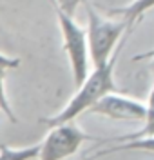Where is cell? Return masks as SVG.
Listing matches in <instances>:
<instances>
[{"label":"cell","instance_id":"cell-1","mask_svg":"<svg viewBox=\"0 0 154 160\" xmlns=\"http://www.w3.org/2000/svg\"><path fill=\"white\" fill-rule=\"evenodd\" d=\"M122 48H123V44L116 49V53L103 66L92 68V71L87 73V77L83 78L82 84L76 86V93L69 98V102L56 115L47 117V118H42V124H45L47 128H53V126L74 122L80 115H83V113H87V111L91 109L102 97H105L107 93L116 91L114 68H116L118 55H120V49Z\"/></svg>","mask_w":154,"mask_h":160},{"label":"cell","instance_id":"cell-2","mask_svg":"<svg viewBox=\"0 0 154 160\" xmlns=\"http://www.w3.org/2000/svg\"><path fill=\"white\" fill-rule=\"evenodd\" d=\"M85 15H87V48H89V60L92 68L103 66L113 57L116 49L125 44V35L129 33L127 24L122 18H113L111 15H103L87 0L83 2Z\"/></svg>","mask_w":154,"mask_h":160},{"label":"cell","instance_id":"cell-3","mask_svg":"<svg viewBox=\"0 0 154 160\" xmlns=\"http://www.w3.org/2000/svg\"><path fill=\"white\" fill-rule=\"evenodd\" d=\"M56 20H58V28H60L62 35V48L69 60L72 82L74 86H80L89 73V62H91L85 28H82L71 15H65L62 11H56Z\"/></svg>","mask_w":154,"mask_h":160},{"label":"cell","instance_id":"cell-4","mask_svg":"<svg viewBox=\"0 0 154 160\" xmlns=\"http://www.w3.org/2000/svg\"><path fill=\"white\" fill-rule=\"evenodd\" d=\"M87 140H100L87 135L85 131L74 124H60L49 128L47 135L44 137L42 142H38V160H65L76 155L78 149L83 146Z\"/></svg>","mask_w":154,"mask_h":160},{"label":"cell","instance_id":"cell-5","mask_svg":"<svg viewBox=\"0 0 154 160\" xmlns=\"http://www.w3.org/2000/svg\"><path fill=\"white\" fill-rule=\"evenodd\" d=\"M87 113L105 117L109 120H120V122H143L145 102L113 91L102 97Z\"/></svg>","mask_w":154,"mask_h":160},{"label":"cell","instance_id":"cell-6","mask_svg":"<svg viewBox=\"0 0 154 160\" xmlns=\"http://www.w3.org/2000/svg\"><path fill=\"white\" fill-rule=\"evenodd\" d=\"M114 153H147V155H154V135L133 138V140H127V142L109 144L107 148H100L98 151H94V153L89 155L85 160L102 158V157L114 155Z\"/></svg>","mask_w":154,"mask_h":160},{"label":"cell","instance_id":"cell-7","mask_svg":"<svg viewBox=\"0 0 154 160\" xmlns=\"http://www.w3.org/2000/svg\"><path fill=\"white\" fill-rule=\"evenodd\" d=\"M152 8H154V0H133V2H129L125 6H120V8H109L107 15L122 18L127 24V29L131 33L134 26L143 18L145 13L151 11Z\"/></svg>","mask_w":154,"mask_h":160},{"label":"cell","instance_id":"cell-8","mask_svg":"<svg viewBox=\"0 0 154 160\" xmlns=\"http://www.w3.org/2000/svg\"><path fill=\"white\" fill-rule=\"evenodd\" d=\"M149 135H154V82H152V88H151V93H149V98L145 102V118L142 122V128L133 131V133H127V135H122V137H114V138H107V140H102V142L116 144V142H127V140L149 137Z\"/></svg>","mask_w":154,"mask_h":160},{"label":"cell","instance_id":"cell-9","mask_svg":"<svg viewBox=\"0 0 154 160\" xmlns=\"http://www.w3.org/2000/svg\"><path fill=\"white\" fill-rule=\"evenodd\" d=\"M38 157V144H31L24 148L0 146V160H35Z\"/></svg>","mask_w":154,"mask_h":160},{"label":"cell","instance_id":"cell-10","mask_svg":"<svg viewBox=\"0 0 154 160\" xmlns=\"http://www.w3.org/2000/svg\"><path fill=\"white\" fill-rule=\"evenodd\" d=\"M4 78H6V71H0V111L11 120V122H16V115L11 108L9 100H7V93H6V84H4Z\"/></svg>","mask_w":154,"mask_h":160},{"label":"cell","instance_id":"cell-11","mask_svg":"<svg viewBox=\"0 0 154 160\" xmlns=\"http://www.w3.org/2000/svg\"><path fill=\"white\" fill-rule=\"evenodd\" d=\"M85 0H53V8L56 11H62V13H65V15H74V11L76 8L83 4Z\"/></svg>","mask_w":154,"mask_h":160},{"label":"cell","instance_id":"cell-12","mask_svg":"<svg viewBox=\"0 0 154 160\" xmlns=\"http://www.w3.org/2000/svg\"><path fill=\"white\" fill-rule=\"evenodd\" d=\"M22 60L16 58V57H11V55H6L0 51V71H9V69H16L20 68Z\"/></svg>","mask_w":154,"mask_h":160},{"label":"cell","instance_id":"cell-13","mask_svg":"<svg viewBox=\"0 0 154 160\" xmlns=\"http://www.w3.org/2000/svg\"><path fill=\"white\" fill-rule=\"evenodd\" d=\"M134 60H151V71H152V82H154V49L147 51V53H140V55H136Z\"/></svg>","mask_w":154,"mask_h":160},{"label":"cell","instance_id":"cell-14","mask_svg":"<svg viewBox=\"0 0 154 160\" xmlns=\"http://www.w3.org/2000/svg\"><path fill=\"white\" fill-rule=\"evenodd\" d=\"M49 2H51V6H53V0H49Z\"/></svg>","mask_w":154,"mask_h":160}]
</instances>
